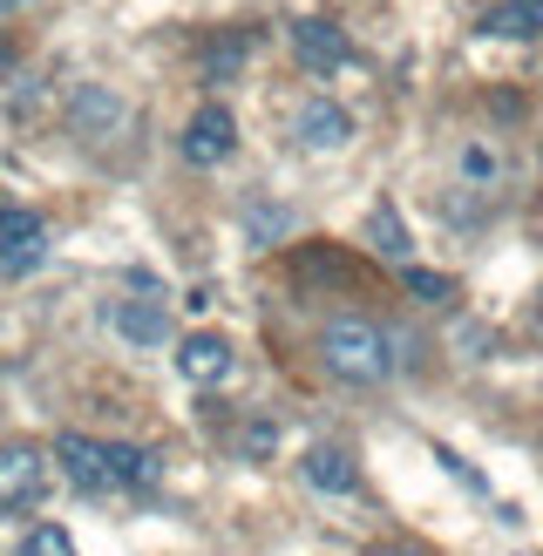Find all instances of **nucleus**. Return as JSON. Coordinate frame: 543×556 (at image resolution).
I'll return each mask as SVG.
<instances>
[{"instance_id":"9","label":"nucleus","mask_w":543,"mask_h":556,"mask_svg":"<svg viewBox=\"0 0 543 556\" xmlns=\"http://www.w3.org/2000/svg\"><path fill=\"white\" fill-rule=\"evenodd\" d=\"M299 476H306L319 495H353L361 489V468H353L346 448H333V441H319V448H306V462H299Z\"/></svg>"},{"instance_id":"21","label":"nucleus","mask_w":543,"mask_h":556,"mask_svg":"<svg viewBox=\"0 0 543 556\" xmlns=\"http://www.w3.org/2000/svg\"><path fill=\"white\" fill-rule=\"evenodd\" d=\"M536 319H543V299H536Z\"/></svg>"},{"instance_id":"3","label":"nucleus","mask_w":543,"mask_h":556,"mask_svg":"<svg viewBox=\"0 0 543 556\" xmlns=\"http://www.w3.org/2000/svg\"><path fill=\"white\" fill-rule=\"evenodd\" d=\"M48 448H35V441H8L0 448V509H27V503H41V489H48Z\"/></svg>"},{"instance_id":"2","label":"nucleus","mask_w":543,"mask_h":556,"mask_svg":"<svg viewBox=\"0 0 543 556\" xmlns=\"http://www.w3.org/2000/svg\"><path fill=\"white\" fill-rule=\"evenodd\" d=\"M54 462H62V476H68L81 495H116V489H123L109 441H89V434H54Z\"/></svg>"},{"instance_id":"4","label":"nucleus","mask_w":543,"mask_h":556,"mask_svg":"<svg viewBox=\"0 0 543 556\" xmlns=\"http://www.w3.org/2000/svg\"><path fill=\"white\" fill-rule=\"evenodd\" d=\"M184 163H198V170H217V163H225L231 150H238V123H231V109L225 102H204L198 116L184 123Z\"/></svg>"},{"instance_id":"13","label":"nucleus","mask_w":543,"mask_h":556,"mask_svg":"<svg viewBox=\"0 0 543 556\" xmlns=\"http://www.w3.org/2000/svg\"><path fill=\"white\" fill-rule=\"evenodd\" d=\"M123 123V102L116 96H102V89H81L75 96V129L81 136H102V129H116Z\"/></svg>"},{"instance_id":"6","label":"nucleus","mask_w":543,"mask_h":556,"mask_svg":"<svg viewBox=\"0 0 543 556\" xmlns=\"http://www.w3.org/2000/svg\"><path fill=\"white\" fill-rule=\"evenodd\" d=\"M292 48H299V62H306V68H319V75L353 62V41L340 35L333 21H292Z\"/></svg>"},{"instance_id":"16","label":"nucleus","mask_w":543,"mask_h":556,"mask_svg":"<svg viewBox=\"0 0 543 556\" xmlns=\"http://www.w3.org/2000/svg\"><path fill=\"white\" fill-rule=\"evenodd\" d=\"M21 556H75V536L62 530V522H41V530H27Z\"/></svg>"},{"instance_id":"7","label":"nucleus","mask_w":543,"mask_h":556,"mask_svg":"<svg viewBox=\"0 0 543 556\" xmlns=\"http://www.w3.org/2000/svg\"><path fill=\"white\" fill-rule=\"evenodd\" d=\"M48 244V225L21 204H0V265H35Z\"/></svg>"},{"instance_id":"18","label":"nucleus","mask_w":543,"mask_h":556,"mask_svg":"<svg viewBox=\"0 0 543 556\" xmlns=\"http://www.w3.org/2000/svg\"><path fill=\"white\" fill-rule=\"evenodd\" d=\"M462 170H469V177H496V156L476 143V150H462Z\"/></svg>"},{"instance_id":"5","label":"nucleus","mask_w":543,"mask_h":556,"mask_svg":"<svg viewBox=\"0 0 543 556\" xmlns=\"http://www.w3.org/2000/svg\"><path fill=\"white\" fill-rule=\"evenodd\" d=\"M177 374L190 387H217L231 374V340L225 332H190V340H177Z\"/></svg>"},{"instance_id":"8","label":"nucleus","mask_w":543,"mask_h":556,"mask_svg":"<svg viewBox=\"0 0 543 556\" xmlns=\"http://www.w3.org/2000/svg\"><path fill=\"white\" fill-rule=\"evenodd\" d=\"M299 143H306V150H346L353 143V116H346L340 102L313 96L306 109H299Z\"/></svg>"},{"instance_id":"11","label":"nucleus","mask_w":543,"mask_h":556,"mask_svg":"<svg viewBox=\"0 0 543 556\" xmlns=\"http://www.w3.org/2000/svg\"><path fill=\"white\" fill-rule=\"evenodd\" d=\"M489 35H503V41L543 35V0H496V8H489Z\"/></svg>"},{"instance_id":"17","label":"nucleus","mask_w":543,"mask_h":556,"mask_svg":"<svg viewBox=\"0 0 543 556\" xmlns=\"http://www.w3.org/2000/svg\"><path fill=\"white\" fill-rule=\"evenodd\" d=\"M272 448H279V428H272V421H252V428H244V455H272Z\"/></svg>"},{"instance_id":"15","label":"nucleus","mask_w":543,"mask_h":556,"mask_svg":"<svg viewBox=\"0 0 543 556\" xmlns=\"http://www.w3.org/2000/svg\"><path fill=\"white\" fill-rule=\"evenodd\" d=\"M401 286L415 292L421 305H449V292H455L449 278H442V271H428V265H401Z\"/></svg>"},{"instance_id":"14","label":"nucleus","mask_w":543,"mask_h":556,"mask_svg":"<svg viewBox=\"0 0 543 556\" xmlns=\"http://www.w3.org/2000/svg\"><path fill=\"white\" fill-rule=\"evenodd\" d=\"M244 54H252V35H225V41H211V54H204V75H211V81H238Z\"/></svg>"},{"instance_id":"1","label":"nucleus","mask_w":543,"mask_h":556,"mask_svg":"<svg viewBox=\"0 0 543 556\" xmlns=\"http://www.w3.org/2000/svg\"><path fill=\"white\" fill-rule=\"evenodd\" d=\"M319 359H326V374L346 380V387H380L394 374V340L374 319H326Z\"/></svg>"},{"instance_id":"20","label":"nucleus","mask_w":543,"mask_h":556,"mask_svg":"<svg viewBox=\"0 0 543 556\" xmlns=\"http://www.w3.org/2000/svg\"><path fill=\"white\" fill-rule=\"evenodd\" d=\"M0 68H8V48H0Z\"/></svg>"},{"instance_id":"12","label":"nucleus","mask_w":543,"mask_h":556,"mask_svg":"<svg viewBox=\"0 0 543 556\" xmlns=\"http://www.w3.org/2000/svg\"><path fill=\"white\" fill-rule=\"evenodd\" d=\"M367 238H374V252L394 258V265H407V252H415V244H407V225L394 217V204H380V211L367 217Z\"/></svg>"},{"instance_id":"19","label":"nucleus","mask_w":543,"mask_h":556,"mask_svg":"<svg viewBox=\"0 0 543 556\" xmlns=\"http://www.w3.org/2000/svg\"><path fill=\"white\" fill-rule=\"evenodd\" d=\"M374 556H428L421 543H388V549H374Z\"/></svg>"},{"instance_id":"10","label":"nucleus","mask_w":543,"mask_h":556,"mask_svg":"<svg viewBox=\"0 0 543 556\" xmlns=\"http://www.w3.org/2000/svg\"><path fill=\"white\" fill-rule=\"evenodd\" d=\"M109 326H116L123 340H136V346H163V340H171V313H163V299H129V305L109 313Z\"/></svg>"}]
</instances>
